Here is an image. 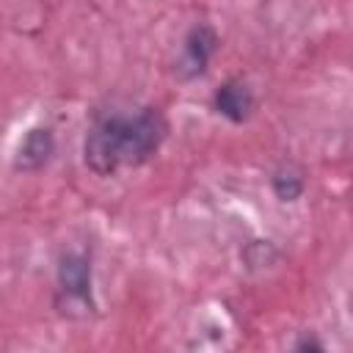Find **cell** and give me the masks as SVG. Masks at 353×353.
<instances>
[{
    "label": "cell",
    "instance_id": "4",
    "mask_svg": "<svg viewBox=\"0 0 353 353\" xmlns=\"http://www.w3.org/2000/svg\"><path fill=\"white\" fill-rule=\"evenodd\" d=\"M215 50H218V33H215V28L207 25V22H196L185 33V39H182V52H179V58L174 63V74L179 80H185V83L201 77L207 72Z\"/></svg>",
    "mask_w": 353,
    "mask_h": 353
},
{
    "label": "cell",
    "instance_id": "7",
    "mask_svg": "<svg viewBox=\"0 0 353 353\" xmlns=\"http://www.w3.org/2000/svg\"><path fill=\"white\" fill-rule=\"evenodd\" d=\"M270 190H273V196L279 201L292 204V201H298L303 196L306 179H303V174L295 165H279L273 171V176H270Z\"/></svg>",
    "mask_w": 353,
    "mask_h": 353
},
{
    "label": "cell",
    "instance_id": "6",
    "mask_svg": "<svg viewBox=\"0 0 353 353\" xmlns=\"http://www.w3.org/2000/svg\"><path fill=\"white\" fill-rule=\"evenodd\" d=\"M55 154V135L50 127H30L25 132V138L17 146L14 154V171L22 174H36L41 171Z\"/></svg>",
    "mask_w": 353,
    "mask_h": 353
},
{
    "label": "cell",
    "instance_id": "2",
    "mask_svg": "<svg viewBox=\"0 0 353 353\" xmlns=\"http://www.w3.org/2000/svg\"><path fill=\"white\" fill-rule=\"evenodd\" d=\"M124 121L127 113L119 110L94 116L83 141V160L97 176H113L124 165Z\"/></svg>",
    "mask_w": 353,
    "mask_h": 353
},
{
    "label": "cell",
    "instance_id": "8",
    "mask_svg": "<svg viewBox=\"0 0 353 353\" xmlns=\"http://www.w3.org/2000/svg\"><path fill=\"white\" fill-rule=\"evenodd\" d=\"M240 256H243L245 268L259 270V268H270L279 259V251H276V245L270 240H248Z\"/></svg>",
    "mask_w": 353,
    "mask_h": 353
},
{
    "label": "cell",
    "instance_id": "5",
    "mask_svg": "<svg viewBox=\"0 0 353 353\" xmlns=\"http://www.w3.org/2000/svg\"><path fill=\"white\" fill-rule=\"evenodd\" d=\"M254 108H256V99H254L251 85L243 83V80H237V77L223 80L215 88V94H212V110L218 116H223L226 121H232V124L248 121L251 113H254Z\"/></svg>",
    "mask_w": 353,
    "mask_h": 353
},
{
    "label": "cell",
    "instance_id": "9",
    "mask_svg": "<svg viewBox=\"0 0 353 353\" xmlns=\"http://www.w3.org/2000/svg\"><path fill=\"white\" fill-rule=\"evenodd\" d=\"M292 347H295V350H323V342H320L314 334H301Z\"/></svg>",
    "mask_w": 353,
    "mask_h": 353
},
{
    "label": "cell",
    "instance_id": "3",
    "mask_svg": "<svg viewBox=\"0 0 353 353\" xmlns=\"http://www.w3.org/2000/svg\"><path fill=\"white\" fill-rule=\"evenodd\" d=\"M168 135V119L163 116L160 108H138L135 113H127V127H124V165L138 168L149 163L157 149L163 146Z\"/></svg>",
    "mask_w": 353,
    "mask_h": 353
},
{
    "label": "cell",
    "instance_id": "1",
    "mask_svg": "<svg viewBox=\"0 0 353 353\" xmlns=\"http://www.w3.org/2000/svg\"><path fill=\"white\" fill-rule=\"evenodd\" d=\"M91 259L83 251H63L55 268V306L63 317L83 320L94 314Z\"/></svg>",
    "mask_w": 353,
    "mask_h": 353
}]
</instances>
